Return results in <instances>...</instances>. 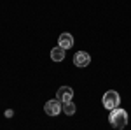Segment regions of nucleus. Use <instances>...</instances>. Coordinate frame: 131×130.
Here are the masks:
<instances>
[{
  "label": "nucleus",
  "mask_w": 131,
  "mask_h": 130,
  "mask_svg": "<svg viewBox=\"0 0 131 130\" xmlns=\"http://www.w3.org/2000/svg\"><path fill=\"white\" fill-rule=\"evenodd\" d=\"M108 121H110V125L114 128L121 130L124 128L126 125H128V112L121 107H115V109L110 111V114H108Z\"/></svg>",
  "instance_id": "f257e3e1"
},
{
  "label": "nucleus",
  "mask_w": 131,
  "mask_h": 130,
  "mask_svg": "<svg viewBox=\"0 0 131 130\" xmlns=\"http://www.w3.org/2000/svg\"><path fill=\"white\" fill-rule=\"evenodd\" d=\"M75 104L73 102H67V104H63V112L65 114H68V116H72V114H75Z\"/></svg>",
  "instance_id": "6e6552de"
},
{
  "label": "nucleus",
  "mask_w": 131,
  "mask_h": 130,
  "mask_svg": "<svg viewBox=\"0 0 131 130\" xmlns=\"http://www.w3.org/2000/svg\"><path fill=\"white\" fill-rule=\"evenodd\" d=\"M101 104H103V107L105 109H115V107H119V104H121V97H119V93L115 90H108L105 95H103V99H101Z\"/></svg>",
  "instance_id": "f03ea898"
},
{
  "label": "nucleus",
  "mask_w": 131,
  "mask_h": 130,
  "mask_svg": "<svg viewBox=\"0 0 131 130\" xmlns=\"http://www.w3.org/2000/svg\"><path fill=\"white\" fill-rule=\"evenodd\" d=\"M12 114H14V112H12V109H7V111H5V116H7V118H10Z\"/></svg>",
  "instance_id": "1a4fd4ad"
},
{
  "label": "nucleus",
  "mask_w": 131,
  "mask_h": 130,
  "mask_svg": "<svg viewBox=\"0 0 131 130\" xmlns=\"http://www.w3.org/2000/svg\"><path fill=\"white\" fill-rule=\"evenodd\" d=\"M51 60L52 62H63L65 60V49L60 48V46L52 48V49H51Z\"/></svg>",
  "instance_id": "0eeeda50"
},
{
  "label": "nucleus",
  "mask_w": 131,
  "mask_h": 130,
  "mask_svg": "<svg viewBox=\"0 0 131 130\" xmlns=\"http://www.w3.org/2000/svg\"><path fill=\"white\" fill-rule=\"evenodd\" d=\"M56 99L60 100L61 104L72 102V99H73V90H72L70 86H61V88H58V91H56Z\"/></svg>",
  "instance_id": "20e7f679"
},
{
  "label": "nucleus",
  "mask_w": 131,
  "mask_h": 130,
  "mask_svg": "<svg viewBox=\"0 0 131 130\" xmlns=\"http://www.w3.org/2000/svg\"><path fill=\"white\" fill-rule=\"evenodd\" d=\"M63 109V104H61L60 100H47L46 102V106H44V111H46V114H49V116H58Z\"/></svg>",
  "instance_id": "7ed1b4c3"
},
{
  "label": "nucleus",
  "mask_w": 131,
  "mask_h": 130,
  "mask_svg": "<svg viewBox=\"0 0 131 130\" xmlns=\"http://www.w3.org/2000/svg\"><path fill=\"white\" fill-rule=\"evenodd\" d=\"M58 46L63 48V49H70L72 46H73V37H72L68 32L61 33L60 37H58Z\"/></svg>",
  "instance_id": "423d86ee"
},
{
  "label": "nucleus",
  "mask_w": 131,
  "mask_h": 130,
  "mask_svg": "<svg viewBox=\"0 0 131 130\" xmlns=\"http://www.w3.org/2000/svg\"><path fill=\"white\" fill-rule=\"evenodd\" d=\"M73 63H75V67H88L91 63V56L86 53V51H77L75 53V56H73Z\"/></svg>",
  "instance_id": "39448f33"
}]
</instances>
